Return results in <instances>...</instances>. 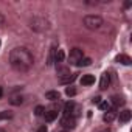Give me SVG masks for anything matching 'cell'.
Returning a JSON list of instances; mask_svg holds the SVG:
<instances>
[{"label": "cell", "instance_id": "6da1fadb", "mask_svg": "<svg viewBox=\"0 0 132 132\" xmlns=\"http://www.w3.org/2000/svg\"><path fill=\"white\" fill-rule=\"evenodd\" d=\"M10 64L17 72H28L34 64V57H33V54L28 48L16 47L10 53Z\"/></svg>", "mask_w": 132, "mask_h": 132}, {"label": "cell", "instance_id": "e0dca14e", "mask_svg": "<svg viewBox=\"0 0 132 132\" xmlns=\"http://www.w3.org/2000/svg\"><path fill=\"white\" fill-rule=\"evenodd\" d=\"M10 103H11L13 106H20V104H23V96H20V95H16V96H11V100H10Z\"/></svg>", "mask_w": 132, "mask_h": 132}, {"label": "cell", "instance_id": "603a6c76", "mask_svg": "<svg viewBox=\"0 0 132 132\" xmlns=\"http://www.w3.org/2000/svg\"><path fill=\"white\" fill-rule=\"evenodd\" d=\"M34 113H36L37 117H44V113H45V109H44L42 106H37V107L34 109Z\"/></svg>", "mask_w": 132, "mask_h": 132}, {"label": "cell", "instance_id": "ffe728a7", "mask_svg": "<svg viewBox=\"0 0 132 132\" xmlns=\"http://www.w3.org/2000/svg\"><path fill=\"white\" fill-rule=\"evenodd\" d=\"M54 53H56V45H53V47L50 48V54H48V61H47L48 65H51V64L54 62Z\"/></svg>", "mask_w": 132, "mask_h": 132}, {"label": "cell", "instance_id": "d4e9b609", "mask_svg": "<svg viewBox=\"0 0 132 132\" xmlns=\"http://www.w3.org/2000/svg\"><path fill=\"white\" fill-rule=\"evenodd\" d=\"M5 25V16L2 14V13H0V28H2Z\"/></svg>", "mask_w": 132, "mask_h": 132}, {"label": "cell", "instance_id": "52a82bcc", "mask_svg": "<svg viewBox=\"0 0 132 132\" xmlns=\"http://www.w3.org/2000/svg\"><path fill=\"white\" fill-rule=\"evenodd\" d=\"M109 86H110V75L109 73H103L101 81H100V89L101 90H106Z\"/></svg>", "mask_w": 132, "mask_h": 132}, {"label": "cell", "instance_id": "7402d4cb", "mask_svg": "<svg viewBox=\"0 0 132 132\" xmlns=\"http://www.w3.org/2000/svg\"><path fill=\"white\" fill-rule=\"evenodd\" d=\"M11 118H13V113H11V112H6V110L0 112V121H3V120H11Z\"/></svg>", "mask_w": 132, "mask_h": 132}, {"label": "cell", "instance_id": "3957f363", "mask_svg": "<svg viewBox=\"0 0 132 132\" xmlns=\"http://www.w3.org/2000/svg\"><path fill=\"white\" fill-rule=\"evenodd\" d=\"M82 23H84V27H86L87 30L95 31V30H100V28L103 27L104 20H103V17H100V16H96V14H89V16H86V17L82 19Z\"/></svg>", "mask_w": 132, "mask_h": 132}, {"label": "cell", "instance_id": "ac0fdd59", "mask_svg": "<svg viewBox=\"0 0 132 132\" xmlns=\"http://www.w3.org/2000/svg\"><path fill=\"white\" fill-rule=\"evenodd\" d=\"M110 104H112V107L115 109L117 106H123V104H124V100H123L121 96H112V101H110Z\"/></svg>", "mask_w": 132, "mask_h": 132}, {"label": "cell", "instance_id": "9a60e30c", "mask_svg": "<svg viewBox=\"0 0 132 132\" xmlns=\"http://www.w3.org/2000/svg\"><path fill=\"white\" fill-rule=\"evenodd\" d=\"M73 107H75V104L73 103H67L64 106V117H72V112H73Z\"/></svg>", "mask_w": 132, "mask_h": 132}, {"label": "cell", "instance_id": "277c9868", "mask_svg": "<svg viewBox=\"0 0 132 132\" xmlns=\"http://www.w3.org/2000/svg\"><path fill=\"white\" fill-rule=\"evenodd\" d=\"M82 57H84V53H82L81 48H72L70 50V54H69V62L72 65H78Z\"/></svg>", "mask_w": 132, "mask_h": 132}, {"label": "cell", "instance_id": "4316f807", "mask_svg": "<svg viewBox=\"0 0 132 132\" xmlns=\"http://www.w3.org/2000/svg\"><path fill=\"white\" fill-rule=\"evenodd\" d=\"M93 103H95V104H100V103H101V98H100V96H95V98H93Z\"/></svg>", "mask_w": 132, "mask_h": 132}, {"label": "cell", "instance_id": "44dd1931", "mask_svg": "<svg viewBox=\"0 0 132 132\" xmlns=\"http://www.w3.org/2000/svg\"><path fill=\"white\" fill-rule=\"evenodd\" d=\"M90 64H92V59L90 57H82L79 61V64H78V67H87V65H90Z\"/></svg>", "mask_w": 132, "mask_h": 132}, {"label": "cell", "instance_id": "8fae6325", "mask_svg": "<svg viewBox=\"0 0 132 132\" xmlns=\"http://www.w3.org/2000/svg\"><path fill=\"white\" fill-rule=\"evenodd\" d=\"M44 117H45V121L47 123H51V121H54L57 118V112L56 110H48V112L44 113Z\"/></svg>", "mask_w": 132, "mask_h": 132}, {"label": "cell", "instance_id": "83f0119b", "mask_svg": "<svg viewBox=\"0 0 132 132\" xmlns=\"http://www.w3.org/2000/svg\"><path fill=\"white\" fill-rule=\"evenodd\" d=\"M2 93H3V90H2V87H0V98H2Z\"/></svg>", "mask_w": 132, "mask_h": 132}, {"label": "cell", "instance_id": "ba28073f", "mask_svg": "<svg viewBox=\"0 0 132 132\" xmlns=\"http://www.w3.org/2000/svg\"><path fill=\"white\" fill-rule=\"evenodd\" d=\"M130 117H132L130 110H129V109H124V110H121V112H120L118 120H120V123H127V121L130 120Z\"/></svg>", "mask_w": 132, "mask_h": 132}, {"label": "cell", "instance_id": "30bf717a", "mask_svg": "<svg viewBox=\"0 0 132 132\" xmlns=\"http://www.w3.org/2000/svg\"><path fill=\"white\" fill-rule=\"evenodd\" d=\"M117 62H120V64H123V65H130V57L127 56V54H118L117 56V59H115Z\"/></svg>", "mask_w": 132, "mask_h": 132}, {"label": "cell", "instance_id": "f546056e", "mask_svg": "<svg viewBox=\"0 0 132 132\" xmlns=\"http://www.w3.org/2000/svg\"><path fill=\"white\" fill-rule=\"evenodd\" d=\"M0 45H2V42H0Z\"/></svg>", "mask_w": 132, "mask_h": 132}, {"label": "cell", "instance_id": "5bb4252c", "mask_svg": "<svg viewBox=\"0 0 132 132\" xmlns=\"http://www.w3.org/2000/svg\"><path fill=\"white\" fill-rule=\"evenodd\" d=\"M98 106H100V109H101V110H104V112H109V110H115V109L112 107L110 101H101Z\"/></svg>", "mask_w": 132, "mask_h": 132}, {"label": "cell", "instance_id": "4fadbf2b", "mask_svg": "<svg viewBox=\"0 0 132 132\" xmlns=\"http://www.w3.org/2000/svg\"><path fill=\"white\" fill-rule=\"evenodd\" d=\"M45 98L50 100V101H57V100L61 98V95H59V92H56V90H50V92L45 93Z\"/></svg>", "mask_w": 132, "mask_h": 132}, {"label": "cell", "instance_id": "f1b7e54d", "mask_svg": "<svg viewBox=\"0 0 132 132\" xmlns=\"http://www.w3.org/2000/svg\"><path fill=\"white\" fill-rule=\"evenodd\" d=\"M0 132H5V129H0Z\"/></svg>", "mask_w": 132, "mask_h": 132}, {"label": "cell", "instance_id": "7c38bea8", "mask_svg": "<svg viewBox=\"0 0 132 132\" xmlns=\"http://www.w3.org/2000/svg\"><path fill=\"white\" fill-rule=\"evenodd\" d=\"M76 79V73H70V75H67V76H64V78H59V82L61 84H70V82H73Z\"/></svg>", "mask_w": 132, "mask_h": 132}, {"label": "cell", "instance_id": "484cf974", "mask_svg": "<svg viewBox=\"0 0 132 132\" xmlns=\"http://www.w3.org/2000/svg\"><path fill=\"white\" fill-rule=\"evenodd\" d=\"M37 132H48V129H47V126H40L37 129Z\"/></svg>", "mask_w": 132, "mask_h": 132}, {"label": "cell", "instance_id": "7a4b0ae2", "mask_svg": "<svg viewBox=\"0 0 132 132\" xmlns=\"http://www.w3.org/2000/svg\"><path fill=\"white\" fill-rule=\"evenodd\" d=\"M30 28L33 31H36V33H44V31H48L50 30V22L44 16H34L30 20Z\"/></svg>", "mask_w": 132, "mask_h": 132}, {"label": "cell", "instance_id": "8992f818", "mask_svg": "<svg viewBox=\"0 0 132 132\" xmlns=\"http://www.w3.org/2000/svg\"><path fill=\"white\" fill-rule=\"evenodd\" d=\"M56 73H57L59 78H64V76L70 75V69L67 67V65H61V64H57V65H56Z\"/></svg>", "mask_w": 132, "mask_h": 132}, {"label": "cell", "instance_id": "5b68a950", "mask_svg": "<svg viewBox=\"0 0 132 132\" xmlns=\"http://www.w3.org/2000/svg\"><path fill=\"white\" fill-rule=\"evenodd\" d=\"M61 124H62V127L65 129V130H70V129H73L75 126H76V118H73V117H62V120H61Z\"/></svg>", "mask_w": 132, "mask_h": 132}, {"label": "cell", "instance_id": "d6986e66", "mask_svg": "<svg viewBox=\"0 0 132 132\" xmlns=\"http://www.w3.org/2000/svg\"><path fill=\"white\" fill-rule=\"evenodd\" d=\"M113 118H115V110H109V112H106V113H104V117H103L104 123H112V121H113Z\"/></svg>", "mask_w": 132, "mask_h": 132}, {"label": "cell", "instance_id": "9c48e42d", "mask_svg": "<svg viewBox=\"0 0 132 132\" xmlns=\"http://www.w3.org/2000/svg\"><path fill=\"white\" fill-rule=\"evenodd\" d=\"M81 84L82 86H92V84H95V76L93 75H84L81 78Z\"/></svg>", "mask_w": 132, "mask_h": 132}, {"label": "cell", "instance_id": "cb8c5ba5", "mask_svg": "<svg viewBox=\"0 0 132 132\" xmlns=\"http://www.w3.org/2000/svg\"><path fill=\"white\" fill-rule=\"evenodd\" d=\"M65 95H67V96H75L76 95V90L73 87H67V89H65Z\"/></svg>", "mask_w": 132, "mask_h": 132}, {"label": "cell", "instance_id": "2e32d148", "mask_svg": "<svg viewBox=\"0 0 132 132\" xmlns=\"http://www.w3.org/2000/svg\"><path fill=\"white\" fill-rule=\"evenodd\" d=\"M64 57H65L64 51L57 48V50H56V53H54V62H56V64H61V62L64 61Z\"/></svg>", "mask_w": 132, "mask_h": 132}]
</instances>
